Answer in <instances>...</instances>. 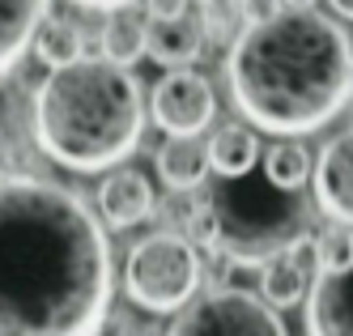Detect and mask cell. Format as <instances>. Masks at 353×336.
<instances>
[{
  "label": "cell",
  "instance_id": "cell-10",
  "mask_svg": "<svg viewBox=\"0 0 353 336\" xmlns=\"http://www.w3.org/2000/svg\"><path fill=\"white\" fill-rule=\"evenodd\" d=\"M154 209H158V192L149 184V175L137 166H115L98 188V213L111 230H132Z\"/></svg>",
  "mask_w": 353,
  "mask_h": 336
},
{
  "label": "cell",
  "instance_id": "cell-11",
  "mask_svg": "<svg viewBox=\"0 0 353 336\" xmlns=\"http://www.w3.org/2000/svg\"><path fill=\"white\" fill-rule=\"evenodd\" d=\"M311 255H315L311 239H298V243L281 247L276 255H268L260 264V294L272 306H281V311L298 306L311 294Z\"/></svg>",
  "mask_w": 353,
  "mask_h": 336
},
{
  "label": "cell",
  "instance_id": "cell-20",
  "mask_svg": "<svg viewBox=\"0 0 353 336\" xmlns=\"http://www.w3.org/2000/svg\"><path fill=\"white\" fill-rule=\"evenodd\" d=\"M234 5H239V13H243V26H251V21L272 17L276 9H285V0H234Z\"/></svg>",
  "mask_w": 353,
  "mask_h": 336
},
{
  "label": "cell",
  "instance_id": "cell-2",
  "mask_svg": "<svg viewBox=\"0 0 353 336\" xmlns=\"http://www.w3.org/2000/svg\"><path fill=\"white\" fill-rule=\"evenodd\" d=\"M234 107L272 137H307L353 98V39L315 9H276L239 30L225 56Z\"/></svg>",
  "mask_w": 353,
  "mask_h": 336
},
{
  "label": "cell",
  "instance_id": "cell-25",
  "mask_svg": "<svg viewBox=\"0 0 353 336\" xmlns=\"http://www.w3.org/2000/svg\"><path fill=\"white\" fill-rule=\"evenodd\" d=\"M315 0H285V9H311Z\"/></svg>",
  "mask_w": 353,
  "mask_h": 336
},
{
  "label": "cell",
  "instance_id": "cell-24",
  "mask_svg": "<svg viewBox=\"0 0 353 336\" xmlns=\"http://www.w3.org/2000/svg\"><path fill=\"white\" fill-rule=\"evenodd\" d=\"M332 9H336L341 17H349V21H353V0H332Z\"/></svg>",
  "mask_w": 353,
  "mask_h": 336
},
{
  "label": "cell",
  "instance_id": "cell-7",
  "mask_svg": "<svg viewBox=\"0 0 353 336\" xmlns=\"http://www.w3.org/2000/svg\"><path fill=\"white\" fill-rule=\"evenodd\" d=\"M149 115L166 137H200L217 119V94L205 72L170 68L162 81L149 90Z\"/></svg>",
  "mask_w": 353,
  "mask_h": 336
},
{
  "label": "cell",
  "instance_id": "cell-12",
  "mask_svg": "<svg viewBox=\"0 0 353 336\" xmlns=\"http://www.w3.org/2000/svg\"><path fill=\"white\" fill-rule=\"evenodd\" d=\"M209 43L205 21L179 13V17H154L149 21V56H154L162 68H188L200 60V51Z\"/></svg>",
  "mask_w": 353,
  "mask_h": 336
},
{
  "label": "cell",
  "instance_id": "cell-15",
  "mask_svg": "<svg viewBox=\"0 0 353 336\" xmlns=\"http://www.w3.org/2000/svg\"><path fill=\"white\" fill-rule=\"evenodd\" d=\"M205 145H209V162L217 179H239L260 166V141L247 123H217V132Z\"/></svg>",
  "mask_w": 353,
  "mask_h": 336
},
{
  "label": "cell",
  "instance_id": "cell-4",
  "mask_svg": "<svg viewBox=\"0 0 353 336\" xmlns=\"http://www.w3.org/2000/svg\"><path fill=\"white\" fill-rule=\"evenodd\" d=\"M217 213V247L234 264H264L281 247L311 239V200L294 188H276L260 170L221 179L209 192Z\"/></svg>",
  "mask_w": 353,
  "mask_h": 336
},
{
  "label": "cell",
  "instance_id": "cell-8",
  "mask_svg": "<svg viewBox=\"0 0 353 336\" xmlns=\"http://www.w3.org/2000/svg\"><path fill=\"white\" fill-rule=\"evenodd\" d=\"M311 184H315V204L319 209L332 221L353 226V123L323 141Z\"/></svg>",
  "mask_w": 353,
  "mask_h": 336
},
{
  "label": "cell",
  "instance_id": "cell-13",
  "mask_svg": "<svg viewBox=\"0 0 353 336\" xmlns=\"http://www.w3.org/2000/svg\"><path fill=\"white\" fill-rule=\"evenodd\" d=\"M47 13H52V0H0V77H9L34 47Z\"/></svg>",
  "mask_w": 353,
  "mask_h": 336
},
{
  "label": "cell",
  "instance_id": "cell-22",
  "mask_svg": "<svg viewBox=\"0 0 353 336\" xmlns=\"http://www.w3.org/2000/svg\"><path fill=\"white\" fill-rule=\"evenodd\" d=\"M192 0H149V17H179L188 13Z\"/></svg>",
  "mask_w": 353,
  "mask_h": 336
},
{
  "label": "cell",
  "instance_id": "cell-21",
  "mask_svg": "<svg viewBox=\"0 0 353 336\" xmlns=\"http://www.w3.org/2000/svg\"><path fill=\"white\" fill-rule=\"evenodd\" d=\"M107 336H154L145 324H137V319H128V315H115L111 319V328H107Z\"/></svg>",
  "mask_w": 353,
  "mask_h": 336
},
{
  "label": "cell",
  "instance_id": "cell-6",
  "mask_svg": "<svg viewBox=\"0 0 353 336\" xmlns=\"http://www.w3.org/2000/svg\"><path fill=\"white\" fill-rule=\"evenodd\" d=\"M166 336H290V328L281 319V306H272L264 294L209 286L174 315Z\"/></svg>",
  "mask_w": 353,
  "mask_h": 336
},
{
  "label": "cell",
  "instance_id": "cell-3",
  "mask_svg": "<svg viewBox=\"0 0 353 336\" xmlns=\"http://www.w3.org/2000/svg\"><path fill=\"white\" fill-rule=\"evenodd\" d=\"M34 141L52 162L98 175L128 162L145 132V90L111 56L56 64L34 90Z\"/></svg>",
  "mask_w": 353,
  "mask_h": 336
},
{
  "label": "cell",
  "instance_id": "cell-17",
  "mask_svg": "<svg viewBox=\"0 0 353 336\" xmlns=\"http://www.w3.org/2000/svg\"><path fill=\"white\" fill-rule=\"evenodd\" d=\"M34 56L47 68L81 60L85 56V30L77 21H68V17H52V13H47V21L39 26V34H34Z\"/></svg>",
  "mask_w": 353,
  "mask_h": 336
},
{
  "label": "cell",
  "instance_id": "cell-18",
  "mask_svg": "<svg viewBox=\"0 0 353 336\" xmlns=\"http://www.w3.org/2000/svg\"><path fill=\"white\" fill-rule=\"evenodd\" d=\"M264 175L272 179L276 188H294V192H302L307 188V179L315 175V158H311V149L302 145V141H290V137H281L276 145H268V153H264Z\"/></svg>",
  "mask_w": 353,
  "mask_h": 336
},
{
  "label": "cell",
  "instance_id": "cell-5",
  "mask_svg": "<svg viewBox=\"0 0 353 336\" xmlns=\"http://www.w3.org/2000/svg\"><path fill=\"white\" fill-rule=\"evenodd\" d=\"M200 281H205V264H200L196 239L179 230H158L141 239L123 260V294L149 315L183 311L196 298Z\"/></svg>",
  "mask_w": 353,
  "mask_h": 336
},
{
  "label": "cell",
  "instance_id": "cell-19",
  "mask_svg": "<svg viewBox=\"0 0 353 336\" xmlns=\"http://www.w3.org/2000/svg\"><path fill=\"white\" fill-rule=\"evenodd\" d=\"M315 260H319V268H345V264H353V226H345V221L327 226L323 235L315 239Z\"/></svg>",
  "mask_w": 353,
  "mask_h": 336
},
{
  "label": "cell",
  "instance_id": "cell-16",
  "mask_svg": "<svg viewBox=\"0 0 353 336\" xmlns=\"http://www.w3.org/2000/svg\"><path fill=\"white\" fill-rule=\"evenodd\" d=\"M149 51V26L141 13L128 9H115L103 26V56H111L115 64H137Z\"/></svg>",
  "mask_w": 353,
  "mask_h": 336
},
{
  "label": "cell",
  "instance_id": "cell-9",
  "mask_svg": "<svg viewBox=\"0 0 353 336\" xmlns=\"http://www.w3.org/2000/svg\"><path fill=\"white\" fill-rule=\"evenodd\" d=\"M307 336H353V264L319 268L311 281Z\"/></svg>",
  "mask_w": 353,
  "mask_h": 336
},
{
  "label": "cell",
  "instance_id": "cell-14",
  "mask_svg": "<svg viewBox=\"0 0 353 336\" xmlns=\"http://www.w3.org/2000/svg\"><path fill=\"white\" fill-rule=\"evenodd\" d=\"M158 175L170 192H200L205 179L213 175L209 145H200L196 137H170L158 149Z\"/></svg>",
  "mask_w": 353,
  "mask_h": 336
},
{
  "label": "cell",
  "instance_id": "cell-23",
  "mask_svg": "<svg viewBox=\"0 0 353 336\" xmlns=\"http://www.w3.org/2000/svg\"><path fill=\"white\" fill-rule=\"evenodd\" d=\"M72 5H81V9H98V13H115V9L137 5V0H72Z\"/></svg>",
  "mask_w": 353,
  "mask_h": 336
},
{
  "label": "cell",
  "instance_id": "cell-1",
  "mask_svg": "<svg viewBox=\"0 0 353 336\" xmlns=\"http://www.w3.org/2000/svg\"><path fill=\"white\" fill-rule=\"evenodd\" d=\"M111 298L115 255L85 196L0 175V336H103Z\"/></svg>",
  "mask_w": 353,
  "mask_h": 336
}]
</instances>
